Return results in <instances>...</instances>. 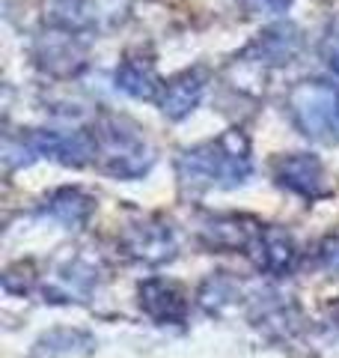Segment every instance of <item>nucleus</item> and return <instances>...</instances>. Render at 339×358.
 <instances>
[{
  "label": "nucleus",
  "mask_w": 339,
  "mask_h": 358,
  "mask_svg": "<svg viewBox=\"0 0 339 358\" xmlns=\"http://www.w3.org/2000/svg\"><path fill=\"white\" fill-rule=\"evenodd\" d=\"M176 173L190 188L241 185V182H247V176L253 173L250 138H247L241 129H226L220 138L179 152Z\"/></svg>",
  "instance_id": "f257e3e1"
},
{
  "label": "nucleus",
  "mask_w": 339,
  "mask_h": 358,
  "mask_svg": "<svg viewBox=\"0 0 339 358\" xmlns=\"http://www.w3.org/2000/svg\"><path fill=\"white\" fill-rule=\"evenodd\" d=\"M96 141V167L113 179H140L152 167V150L131 120L98 114L89 126Z\"/></svg>",
  "instance_id": "f03ea898"
},
{
  "label": "nucleus",
  "mask_w": 339,
  "mask_h": 358,
  "mask_svg": "<svg viewBox=\"0 0 339 358\" xmlns=\"http://www.w3.org/2000/svg\"><path fill=\"white\" fill-rule=\"evenodd\" d=\"M6 167H21L36 159H51L66 167H84L96 162V141L89 129L54 131V129H21L6 134L3 143Z\"/></svg>",
  "instance_id": "7ed1b4c3"
},
{
  "label": "nucleus",
  "mask_w": 339,
  "mask_h": 358,
  "mask_svg": "<svg viewBox=\"0 0 339 358\" xmlns=\"http://www.w3.org/2000/svg\"><path fill=\"white\" fill-rule=\"evenodd\" d=\"M286 114L303 138L319 143L339 141V87L322 78H303L286 93Z\"/></svg>",
  "instance_id": "20e7f679"
},
{
  "label": "nucleus",
  "mask_w": 339,
  "mask_h": 358,
  "mask_svg": "<svg viewBox=\"0 0 339 358\" xmlns=\"http://www.w3.org/2000/svg\"><path fill=\"white\" fill-rule=\"evenodd\" d=\"M30 54L36 69L48 78H56V81H72V78H77L89 66V48L84 36L69 30H56V27H45L33 39Z\"/></svg>",
  "instance_id": "39448f33"
},
{
  "label": "nucleus",
  "mask_w": 339,
  "mask_h": 358,
  "mask_svg": "<svg viewBox=\"0 0 339 358\" xmlns=\"http://www.w3.org/2000/svg\"><path fill=\"white\" fill-rule=\"evenodd\" d=\"M119 245L126 251V257L146 263V266H161L176 257V233L158 215H143L137 221L126 224Z\"/></svg>",
  "instance_id": "423d86ee"
},
{
  "label": "nucleus",
  "mask_w": 339,
  "mask_h": 358,
  "mask_svg": "<svg viewBox=\"0 0 339 358\" xmlns=\"http://www.w3.org/2000/svg\"><path fill=\"white\" fill-rule=\"evenodd\" d=\"M271 176L280 188L303 200H319L327 194L324 167L312 152H289L271 162Z\"/></svg>",
  "instance_id": "0eeeda50"
},
{
  "label": "nucleus",
  "mask_w": 339,
  "mask_h": 358,
  "mask_svg": "<svg viewBox=\"0 0 339 358\" xmlns=\"http://www.w3.org/2000/svg\"><path fill=\"white\" fill-rule=\"evenodd\" d=\"M250 263L265 275H292L295 266L301 260V251H298V242L295 236L286 230V227H277V224H262L256 233V239L250 245Z\"/></svg>",
  "instance_id": "6e6552de"
},
{
  "label": "nucleus",
  "mask_w": 339,
  "mask_h": 358,
  "mask_svg": "<svg viewBox=\"0 0 339 358\" xmlns=\"http://www.w3.org/2000/svg\"><path fill=\"white\" fill-rule=\"evenodd\" d=\"M303 48V33L292 21L265 27L259 36L239 54V60L259 63V66H289Z\"/></svg>",
  "instance_id": "1a4fd4ad"
},
{
  "label": "nucleus",
  "mask_w": 339,
  "mask_h": 358,
  "mask_svg": "<svg viewBox=\"0 0 339 358\" xmlns=\"http://www.w3.org/2000/svg\"><path fill=\"white\" fill-rule=\"evenodd\" d=\"M137 305L158 326H182L190 310L185 289L173 281H167V278H149V281H143L137 287Z\"/></svg>",
  "instance_id": "9d476101"
},
{
  "label": "nucleus",
  "mask_w": 339,
  "mask_h": 358,
  "mask_svg": "<svg viewBox=\"0 0 339 358\" xmlns=\"http://www.w3.org/2000/svg\"><path fill=\"white\" fill-rule=\"evenodd\" d=\"M262 221L250 215H211L199 224V242L209 251H235L247 254Z\"/></svg>",
  "instance_id": "9b49d317"
},
{
  "label": "nucleus",
  "mask_w": 339,
  "mask_h": 358,
  "mask_svg": "<svg viewBox=\"0 0 339 358\" xmlns=\"http://www.w3.org/2000/svg\"><path fill=\"white\" fill-rule=\"evenodd\" d=\"M113 84L131 99H140V102H158L167 81L158 75V66H155V60L149 57V54L131 51V54L122 57L116 72H113Z\"/></svg>",
  "instance_id": "f8f14e48"
},
{
  "label": "nucleus",
  "mask_w": 339,
  "mask_h": 358,
  "mask_svg": "<svg viewBox=\"0 0 339 358\" xmlns=\"http://www.w3.org/2000/svg\"><path fill=\"white\" fill-rule=\"evenodd\" d=\"M98 284V266L84 254H75L54 268L45 296L48 301H84Z\"/></svg>",
  "instance_id": "ddd939ff"
},
{
  "label": "nucleus",
  "mask_w": 339,
  "mask_h": 358,
  "mask_svg": "<svg viewBox=\"0 0 339 358\" xmlns=\"http://www.w3.org/2000/svg\"><path fill=\"white\" fill-rule=\"evenodd\" d=\"M209 69L206 66H190V69L173 75L170 81L164 84V93L158 99V105H161V114L167 120H185L190 110L199 105L202 93H206L209 87Z\"/></svg>",
  "instance_id": "4468645a"
},
{
  "label": "nucleus",
  "mask_w": 339,
  "mask_h": 358,
  "mask_svg": "<svg viewBox=\"0 0 339 358\" xmlns=\"http://www.w3.org/2000/svg\"><path fill=\"white\" fill-rule=\"evenodd\" d=\"M45 27L69 30L77 36H86L98 27L96 6L89 0H45Z\"/></svg>",
  "instance_id": "2eb2a0df"
},
{
  "label": "nucleus",
  "mask_w": 339,
  "mask_h": 358,
  "mask_svg": "<svg viewBox=\"0 0 339 358\" xmlns=\"http://www.w3.org/2000/svg\"><path fill=\"white\" fill-rule=\"evenodd\" d=\"M45 215L66 224V227H84L96 212V197H89L81 188H56L42 206Z\"/></svg>",
  "instance_id": "dca6fc26"
},
{
  "label": "nucleus",
  "mask_w": 339,
  "mask_h": 358,
  "mask_svg": "<svg viewBox=\"0 0 339 358\" xmlns=\"http://www.w3.org/2000/svg\"><path fill=\"white\" fill-rule=\"evenodd\" d=\"M232 299H235V284L229 281V278H223V272L211 275L209 281L199 287V305L209 313H220L223 305H229Z\"/></svg>",
  "instance_id": "f3484780"
},
{
  "label": "nucleus",
  "mask_w": 339,
  "mask_h": 358,
  "mask_svg": "<svg viewBox=\"0 0 339 358\" xmlns=\"http://www.w3.org/2000/svg\"><path fill=\"white\" fill-rule=\"evenodd\" d=\"M319 57L333 75H339V15L333 21H327V27L319 39Z\"/></svg>",
  "instance_id": "a211bd4d"
},
{
  "label": "nucleus",
  "mask_w": 339,
  "mask_h": 358,
  "mask_svg": "<svg viewBox=\"0 0 339 358\" xmlns=\"http://www.w3.org/2000/svg\"><path fill=\"white\" fill-rule=\"evenodd\" d=\"M315 257H319V266L324 268V272L339 275V230L319 242V251H315Z\"/></svg>",
  "instance_id": "6ab92c4d"
},
{
  "label": "nucleus",
  "mask_w": 339,
  "mask_h": 358,
  "mask_svg": "<svg viewBox=\"0 0 339 358\" xmlns=\"http://www.w3.org/2000/svg\"><path fill=\"white\" fill-rule=\"evenodd\" d=\"M247 15H265V18H271V15H282L286 9L292 6V0H235Z\"/></svg>",
  "instance_id": "aec40b11"
},
{
  "label": "nucleus",
  "mask_w": 339,
  "mask_h": 358,
  "mask_svg": "<svg viewBox=\"0 0 339 358\" xmlns=\"http://www.w3.org/2000/svg\"><path fill=\"white\" fill-rule=\"evenodd\" d=\"M331 320L336 322V329H339V299H336L333 305H331Z\"/></svg>",
  "instance_id": "412c9836"
}]
</instances>
